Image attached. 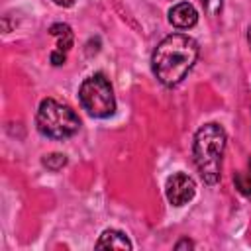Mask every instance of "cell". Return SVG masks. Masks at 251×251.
I'll use <instances>...</instances> for the list:
<instances>
[{
  "mask_svg": "<svg viewBox=\"0 0 251 251\" xmlns=\"http://www.w3.org/2000/svg\"><path fill=\"white\" fill-rule=\"evenodd\" d=\"M198 59V43L184 33H171L159 41L151 55L153 75L165 86H176L184 80Z\"/></svg>",
  "mask_w": 251,
  "mask_h": 251,
  "instance_id": "1",
  "label": "cell"
},
{
  "mask_svg": "<svg viewBox=\"0 0 251 251\" xmlns=\"http://www.w3.org/2000/svg\"><path fill=\"white\" fill-rule=\"evenodd\" d=\"M224 149H226V131L220 124L210 122L196 131L192 143V157L202 180L210 186L220 180Z\"/></svg>",
  "mask_w": 251,
  "mask_h": 251,
  "instance_id": "2",
  "label": "cell"
},
{
  "mask_svg": "<svg viewBox=\"0 0 251 251\" xmlns=\"http://www.w3.org/2000/svg\"><path fill=\"white\" fill-rule=\"evenodd\" d=\"M35 126L37 131L49 139H67L78 131L80 120L71 106L53 98H45L37 108Z\"/></svg>",
  "mask_w": 251,
  "mask_h": 251,
  "instance_id": "3",
  "label": "cell"
},
{
  "mask_svg": "<svg viewBox=\"0 0 251 251\" xmlns=\"http://www.w3.org/2000/svg\"><path fill=\"white\" fill-rule=\"evenodd\" d=\"M82 108L94 118H108L116 112V98L110 80L102 73H94L82 80L78 88Z\"/></svg>",
  "mask_w": 251,
  "mask_h": 251,
  "instance_id": "4",
  "label": "cell"
},
{
  "mask_svg": "<svg viewBox=\"0 0 251 251\" xmlns=\"http://www.w3.org/2000/svg\"><path fill=\"white\" fill-rule=\"evenodd\" d=\"M167 200L173 206H184L196 194V182L186 173H173L165 182Z\"/></svg>",
  "mask_w": 251,
  "mask_h": 251,
  "instance_id": "5",
  "label": "cell"
},
{
  "mask_svg": "<svg viewBox=\"0 0 251 251\" xmlns=\"http://www.w3.org/2000/svg\"><path fill=\"white\" fill-rule=\"evenodd\" d=\"M49 33L57 37V49L51 53V63L53 65H63L67 61V53L73 47V31L67 24H53L49 27Z\"/></svg>",
  "mask_w": 251,
  "mask_h": 251,
  "instance_id": "6",
  "label": "cell"
},
{
  "mask_svg": "<svg viewBox=\"0 0 251 251\" xmlns=\"http://www.w3.org/2000/svg\"><path fill=\"white\" fill-rule=\"evenodd\" d=\"M169 22L178 29H188L196 25L198 12L190 2H178L169 10Z\"/></svg>",
  "mask_w": 251,
  "mask_h": 251,
  "instance_id": "7",
  "label": "cell"
},
{
  "mask_svg": "<svg viewBox=\"0 0 251 251\" xmlns=\"http://www.w3.org/2000/svg\"><path fill=\"white\" fill-rule=\"evenodd\" d=\"M96 249H131V241L118 229H106L96 241Z\"/></svg>",
  "mask_w": 251,
  "mask_h": 251,
  "instance_id": "8",
  "label": "cell"
},
{
  "mask_svg": "<svg viewBox=\"0 0 251 251\" xmlns=\"http://www.w3.org/2000/svg\"><path fill=\"white\" fill-rule=\"evenodd\" d=\"M233 184H235V188H237L243 196H251V159H249L245 171L235 173V176H233Z\"/></svg>",
  "mask_w": 251,
  "mask_h": 251,
  "instance_id": "9",
  "label": "cell"
},
{
  "mask_svg": "<svg viewBox=\"0 0 251 251\" xmlns=\"http://www.w3.org/2000/svg\"><path fill=\"white\" fill-rule=\"evenodd\" d=\"M41 163H43V167H47L49 171H61V169L67 165V157L61 155V153H51V155H45Z\"/></svg>",
  "mask_w": 251,
  "mask_h": 251,
  "instance_id": "10",
  "label": "cell"
},
{
  "mask_svg": "<svg viewBox=\"0 0 251 251\" xmlns=\"http://www.w3.org/2000/svg\"><path fill=\"white\" fill-rule=\"evenodd\" d=\"M198 2L202 4L204 12L210 14V16L220 14V12H222V4H224V0H198Z\"/></svg>",
  "mask_w": 251,
  "mask_h": 251,
  "instance_id": "11",
  "label": "cell"
},
{
  "mask_svg": "<svg viewBox=\"0 0 251 251\" xmlns=\"http://www.w3.org/2000/svg\"><path fill=\"white\" fill-rule=\"evenodd\" d=\"M192 247H194V243L188 241V239H180V241L175 245V249H192Z\"/></svg>",
  "mask_w": 251,
  "mask_h": 251,
  "instance_id": "12",
  "label": "cell"
},
{
  "mask_svg": "<svg viewBox=\"0 0 251 251\" xmlns=\"http://www.w3.org/2000/svg\"><path fill=\"white\" fill-rule=\"evenodd\" d=\"M57 6H63V8H69V6H73L75 4V0H53Z\"/></svg>",
  "mask_w": 251,
  "mask_h": 251,
  "instance_id": "13",
  "label": "cell"
},
{
  "mask_svg": "<svg viewBox=\"0 0 251 251\" xmlns=\"http://www.w3.org/2000/svg\"><path fill=\"white\" fill-rule=\"evenodd\" d=\"M247 41H249V47H251V25H249V29H247Z\"/></svg>",
  "mask_w": 251,
  "mask_h": 251,
  "instance_id": "14",
  "label": "cell"
}]
</instances>
